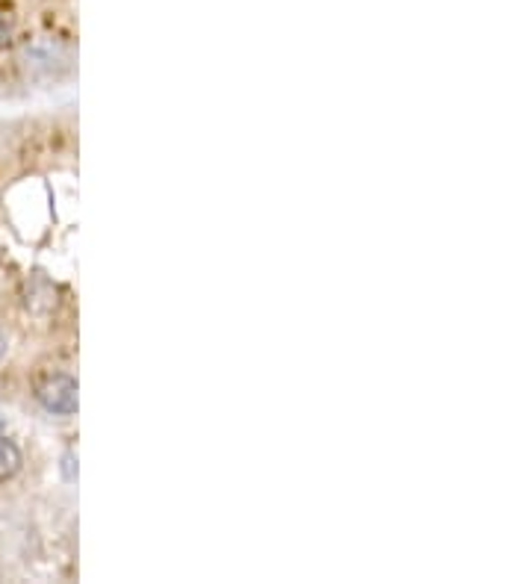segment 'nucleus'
<instances>
[{
  "label": "nucleus",
  "instance_id": "obj_4",
  "mask_svg": "<svg viewBox=\"0 0 531 584\" xmlns=\"http://www.w3.org/2000/svg\"><path fill=\"white\" fill-rule=\"evenodd\" d=\"M0 434H4V419H0Z\"/></svg>",
  "mask_w": 531,
  "mask_h": 584
},
{
  "label": "nucleus",
  "instance_id": "obj_2",
  "mask_svg": "<svg viewBox=\"0 0 531 584\" xmlns=\"http://www.w3.org/2000/svg\"><path fill=\"white\" fill-rule=\"evenodd\" d=\"M18 466H21V455H18L15 442L6 440V434H0V481H6L9 475H15Z\"/></svg>",
  "mask_w": 531,
  "mask_h": 584
},
{
  "label": "nucleus",
  "instance_id": "obj_1",
  "mask_svg": "<svg viewBox=\"0 0 531 584\" xmlns=\"http://www.w3.org/2000/svg\"><path fill=\"white\" fill-rule=\"evenodd\" d=\"M39 398L53 413H74L77 411V380L68 375H53L39 387Z\"/></svg>",
  "mask_w": 531,
  "mask_h": 584
},
{
  "label": "nucleus",
  "instance_id": "obj_3",
  "mask_svg": "<svg viewBox=\"0 0 531 584\" xmlns=\"http://www.w3.org/2000/svg\"><path fill=\"white\" fill-rule=\"evenodd\" d=\"M4 354H6V334L0 331V357H4Z\"/></svg>",
  "mask_w": 531,
  "mask_h": 584
}]
</instances>
